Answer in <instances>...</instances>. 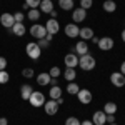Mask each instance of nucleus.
<instances>
[{
  "label": "nucleus",
  "instance_id": "obj_22",
  "mask_svg": "<svg viewBox=\"0 0 125 125\" xmlns=\"http://www.w3.org/2000/svg\"><path fill=\"white\" fill-rule=\"evenodd\" d=\"M58 7L62 10H73L75 9V2L73 0H58Z\"/></svg>",
  "mask_w": 125,
  "mask_h": 125
},
{
  "label": "nucleus",
  "instance_id": "obj_25",
  "mask_svg": "<svg viewBox=\"0 0 125 125\" xmlns=\"http://www.w3.org/2000/svg\"><path fill=\"white\" fill-rule=\"evenodd\" d=\"M104 112H105L107 115H115L117 104H114V102H107L105 105H104Z\"/></svg>",
  "mask_w": 125,
  "mask_h": 125
},
{
  "label": "nucleus",
  "instance_id": "obj_47",
  "mask_svg": "<svg viewBox=\"0 0 125 125\" xmlns=\"http://www.w3.org/2000/svg\"><path fill=\"white\" fill-rule=\"evenodd\" d=\"M110 125H117V124H115V122H114V124H110Z\"/></svg>",
  "mask_w": 125,
  "mask_h": 125
},
{
  "label": "nucleus",
  "instance_id": "obj_21",
  "mask_svg": "<svg viewBox=\"0 0 125 125\" xmlns=\"http://www.w3.org/2000/svg\"><path fill=\"white\" fill-rule=\"evenodd\" d=\"M48 97H50L52 100H58V98L62 97V88L58 85H52L50 90H48Z\"/></svg>",
  "mask_w": 125,
  "mask_h": 125
},
{
  "label": "nucleus",
  "instance_id": "obj_2",
  "mask_svg": "<svg viewBox=\"0 0 125 125\" xmlns=\"http://www.w3.org/2000/svg\"><path fill=\"white\" fill-rule=\"evenodd\" d=\"M25 52H27V57L32 58V60H37V58H40V55H42V48L39 47L37 42H29V43L25 45Z\"/></svg>",
  "mask_w": 125,
  "mask_h": 125
},
{
  "label": "nucleus",
  "instance_id": "obj_32",
  "mask_svg": "<svg viewBox=\"0 0 125 125\" xmlns=\"http://www.w3.org/2000/svg\"><path fill=\"white\" fill-rule=\"evenodd\" d=\"M92 5H94V0H80V9L88 10Z\"/></svg>",
  "mask_w": 125,
  "mask_h": 125
},
{
  "label": "nucleus",
  "instance_id": "obj_28",
  "mask_svg": "<svg viewBox=\"0 0 125 125\" xmlns=\"http://www.w3.org/2000/svg\"><path fill=\"white\" fill-rule=\"evenodd\" d=\"M9 80H10L9 72H7V70H0V83L5 85V83H9Z\"/></svg>",
  "mask_w": 125,
  "mask_h": 125
},
{
  "label": "nucleus",
  "instance_id": "obj_12",
  "mask_svg": "<svg viewBox=\"0 0 125 125\" xmlns=\"http://www.w3.org/2000/svg\"><path fill=\"white\" fill-rule=\"evenodd\" d=\"M110 82H112V85L122 88L125 87V75L120 72H114V73H110Z\"/></svg>",
  "mask_w": 125,
  "mask_h": 125
},
{
  "label": "nucleus",
  "instance_id": "obj_10",
  "mask_svg": "<svg viewBox=\"0 0 125 125\" xmlns=\"http://www.w3.org/2000/svg\"><path fill=\"white\" fill-rule=\"evenodd\" d=\"M63 63H65V67L68 68H75L78 67V55L75 52H72V53H67L65 57H63Z\"/></svg>",
  "mask_w": 125,
  "mask_h": 125
},
{
  "label": "nucleus",
  "instance_id": "obj_39",
  "mask_svg": "<svg viewBox=\"0 0 125 125\" xmlns=\"http://www.w3.org/2000/svg\"><path fill=\"white\" fill-rule=\"evenodd\" d=\"M0 125H9V120L5 117H0Z\"/></svg>",
  "mask_w": 125,
  "mask_h": 125
},
{
  "label": "nucleus",
  "instance_id": "obj_43",
  "mask_svg": "<svg viewBox=\"0 0 125 125\" xmlns=\"http://www.w3.org/2000/svg\"><path fill=\"white\" fill-rule=\"evenodd\" d=\"M45 39H47L48 42H52V40H53V35H52V33H47V37H45Z\"/></svg>",
  "mask_w": 125,
  "mask_h": 125
},
{
  "label": "nucleus",
  "instance_id": "obj_5",
  "mask_svg": "<svg viewBox=\"0 0 125 125\" xmlns=\"http://www.w3.org/2000/svg\"><path fill=\"white\" fill-rule=\"evenodd\" d=\"M77 98H78V102H80L82 105H88V104L92 102L94 95H92L90 90H87V88H80L78 94H77Z\"/></svg>",
  "mask_w": 125,
  "mask_h": 125
},
{
  "label": "nucleus",
  "instance_id": "obj_26",
  "mask_svg": "<svg viewBox=\"0 0 125 125\" xmlns=\"http://www.w3.org/2000/svg\"><path fill=\"white\" fill-rule=\"evenodd\" d=\"M40 13H42V12H40L39 9H30L29 12H27V19L32 20V22H37V20L40 19Z\"/></svg>",
  "mask_w": 125,
  "mask_h": 125
},
{
  "label": "nucleus",
  "instance_id": "obj_31",
  "mask_svg": "<svg viewBox=\"0 0 125 125\" xmlns=\"http://www.w3.org/2000/svg\"><path fill=\"white\" fill-rule=\"evenodd\" d=\"M13 19H15V23H23L25 13H23V12H17V13H13Z\"/></svg>",
  "mask_w": 125,
  "mask_h": 125
},
{
  "label": "nucleus",
  "instance_id": "obj_48",
  "mask_svg": "<svg viewBox=\"0 0 125 125\" xmlns=\"http://www.w3.org/2000/svg\"><path fill=\"white\" fill-rule=\"evenodd\" d=\"M73 2H75V0H73Z\"/></svg>",
  "mask_w": 125,
  "mask_h": 125
},
{
  "label": "nucleus",
  "instance_id": "obj_18",
  "mask_svg": "<svg viewBox=\"0 0 125 125\" xmlns=\"http://www.w3.org/2000/svg\"><path fill=\"white\" fill-rule=\"evenodd\" d=\"M35 78H37V83H39L40 87L50 85V80H52V77L48 75V72H42V73H39Z\"/></svg>",
  "mask_w": 125,
  "mask_h": 125
},
{
  "label": "nucleus",
  "instance_id": "obj_42",
  "mask_svg": "<svg viewBox=\"0 0 125 125\" xmlns=\"http://www.w3.org/2000/svg\"><path fill=\"white\" fill-rule=\"evenodd\" d=\"M50 85H58V78H52L50 80Z\"/></svg>",
  "mask_w": 125,
  "mask_h": 125
},
{
  "label": "nucleus",
  "instance_id": "obj_17",
  "mask_svg": "<svg viewBox=\"0 0 125 125\" xmlns=\"http://www.w3.org/2000/svg\"><path fill=\"white\" fill-rule=\"evenodd\" d=\"M32 92H33L32 85H29V83H23V85L20 87V97H22V100L29 102V98H30V95H32Z\"/></svg>",
  "mask_w": 125,
  "mask_h": 125
},
{
  "label": "nucleus",
  "instance_id": "obj_46",
  "mask_svg": "<svg viewBox=\"0 0 125 125\" xmlns=\"http://www.w3.org/2000/svg\"><path fill=\"white\" fill-rule=\"evenodd\" d=\"M122 40H124V43H125V29L122 30Z\"/></svg>",
  "mask_w": 125,
  "mask_h": 125
},
{
  "label": "nucleus",
  "instance_id": "obj_23",
  "mask_svg": "<svg viewBox=\"0 0 125 125\" xmlns=\"http://www.w3.org/2000/svg\"><path fill=\"white\" fill-rule=\"evenodd\" d=\"M63 78H65V80H68V82H73V80L77 78V72H75V68H68V67H65Z\"/></svg>",
  "mask_w": 125,
  "mask_h": 125
},
{
  "label": "nucleus",
  "instance_id": "obj_40",
  "mask_svg": "<svg viewBox=\"0 0 125 125\" xmlns=\"http://www.w3.org/2000/svg\"><path fill=\"white\" fill-rule=\"evenodd\" d=\"M120 73H124V75H125V60L120 63Z\"/></svg>",
  "mask_w": 125,
  "mask_h": 125
},
{
  "label": "nucleus",
  "instance_id": "obj_29",
  "mask_svg": "<svg viewBox=\"0 0 125 125\" xmlns=\"http://www.w3.org/2000/svg\"><path fill=\"white\" fill-rule=\"evenodd\" d=\"M22 75H23L25 78H33V77H35V72H33V68L27 67V68L22 70Z\"/></svg>",
  "mask_w": 125,
  "mask_h": 125
},
{
  "label": "nucleus",
  "instance_id": "obj_4",
  "mask_svg": "<svg viewBox=\"0 0 125 125\" xmlns=\"http://www.w3.org/2000/svg\"><path fill=\"white\" fill-rule=\"evenodd\" d=\"M29 32L35 40H40V39H45V37H47V29H45V25H40V23H33V25L30 27Z\"/></svg>",
  "mask_w": 125,
  "mask_h": 125
},
{
  "label": "nucleus",
  "instance_id": "obj_45",
  "mask_svg": "<svg viewBox=\"0 0 125 125\" xmlns=\"http://www.w3.org/2000/svg\"><path fill=\"white\" fill-rule=\"evenodd\" d=\"M92 42H94V43H98V39H97L95 35H94V37H92Z\"/></svg>",
  "mask_w": 125,
  "mask_h": 125
},
{
  "label": "nucleus",
  "instance_id": "obj_34",
  "mask_svg": "<svg viewBox=\"0 0 125 125\" xmlns=\"http://www.w3.org/2000/svg\"><path fill=\"white\" fill-rule=\"evenodd\" d=\"M65 125H80V120H78L77 117H68L67 120H65Z\"/></svg>",
  "mask_w": 125,
  "mask_h": 125
},
{
  "label": "nucleus",
  "instance_id": "obj_6",
  "mask_svg": "<svg viewBox=\"0 0 125 125\" xmlns=\"http://www.w3.org/2000/svg\"><path fill=\"white\" fill-rule=\"evenodd\" d=\"M98 48L102 50V52H108V50H112L114 45H115V42L112 37H102V39H98Z\"/></svg>",
  "mask_w": 125,
  "mask_h": 125
},
{
  "label": "nucleus",
  "instance_id": "obj_11",
  "mask_svg": "<svg viewBox=\"0 0 125 125\" xmlns=\"http://www.w3.org/2000/svg\"><path fill=\"white\" fill-rule=\"evenodd\" d=\"M45 29H47V33L57 35L58 32H60V23H58L57 19H48L47 23H45Z\"/></svg>",
  "mask_w": 125,
  "mask_h": 125
},
{
  "label": "nucleus",
  "instance_id": "obj_33",
  "mask_svg": "<svg viewBox=\"0 0 125 125\" xmlns=\"http://www.w3.org/2000/svg\"><path fill=\"white\" fill-rule=\"evenodd\" d=\"M42 0H25V3L29 5V9H39Z\"/></svg>",
  "mask_w": 125,
  "mask_h": 125
},
{
  "label": "nucleus",
  "instance_id": "obj_7",
  "mask_svg": "<svg viewBox=\"0 0 125 125\" xmlns=\"http://www.w3.org/2000/svg\"><path fill=\"white\" fill-rule=\"evenodd\" d=\"M63 32H65V37H68V39H77L80 33V27L77 23H67Z\"/></svg>",
  "mask_w": 125,
  "mask_h": 125
},
{
  "label": "nucleus",
  "instance_id": "obj_38",
  "mask_svg": "<svg viewBox=\"0 0 125 125\" xmlns=\"http://www.w3.org/2000/svg\"><path fill=\"white\" fill-rule=\"evenodd\" d=\"M48 15H50V19H57V15H58V12L55 9L52 10V12H50V13H48Z\"/></svg>",
  "mask_w": 125,
  "mask_h": 125
},
{
  "label": "nucleus",
  "instance_id": "obj_14",
  "mask_svg": "<svg viewBox=\"0 0 125 125\" xmlns=\"http://www.w3.org/2000/svg\"><path fill=\"white\" fill-rule=\"evenodd\" d=\"M92 122H94V125H105L107 124V114L104 112V110H97V112H94Z\"/></svg>",
  "mask_w": 125,
  "mask_h": 125
},
{
  "label": "nucleus",
  "instance_id": "obj_3",
  "mask_svg": "<svg viewBox=\"0 0 125 125\" xmlns=\"http://www.w3.org/2000/svg\"><path fill=\"white\" fill-rule=\"evenodd\" d=\"M45 95L42 94V92H39V90H33L32 92V95H30V98H29V104L32 107H35V108H39V107H43L45 105Z\"/></svg>",
  "mask_w": 125,
  "mask_h": 125
},
{
  "label": "nucleus",
  "instance_id": "obj_36",
  "mask_svg": "<svg viewBox=\"0 0 125 125\" xmlns=\"http://www.w3.org/2000/svg\"><path fill=\"white\" fill-rule=\"evenodd\" d=\"M9 65V62H7V58L5 57H0V70H5Z\"/></svg>",
  "mask_w": 125,
  "mask_h": 125
},
{
  "label": "nucleus",
  "instance_id": "obj_13",
  "mask_svg": "<svg viewBox=\"0 0 125 125\" xmlns=\"http://www.w3.org/2000/svg\"><path fill=\"white\" fill-rule=\"evenodd\" d=\"M85 19H87V10L80 9V7L72 10V20H73V23H82Z\"/></svg>",
  "mask_w": 125,
  "mask_h": 125
},
{
  "label": "nucleus",
  "instance_id": "obj_9",
  "mask_svg": "<svg viewBox=\"0 0 125 125\" xmlns=\"http://www.w3.org/2000/svg\"><path fill=\"white\" fill-rule=\"evenodd\" d=\"M58 107H60V105L57 104V100H52V98H50V100H47V102H45L43 110H45V114H47V115L53 117L58 112Z\"/></svg>",
  "mask_w": 125,
  "mask_h": 125
},
{
  "label": "nucleus",
  "instance_id": "obj_24",
  "mask_svg": "<svg viewBox=\"0 0 125 125\" xmlns=\"http://www.w3.org/2000/svg\"><path fill=\"white\" fill-rule=\"evenodd\" d=\"M102 7H104V10H105L107 13H114V12L117 10V3L114 2V0H105Z\"/></svg>",
  "mask_w": 125,
  "mask_h": 125
},
{
  "label": "nucleus",
  "instance_id": "obj_19",
  "mask_svg": "<svg viewBox=\"0 0 125 125\" xmlns=\"http://www.w3.org/2000/svg\"><path fill=\"white\" fill-rule=\"evenodd\" d=\"M78 37H80V40H85V42L87 40H92V37H94V30L90 29V27H82Z\"/></svg>",
  "mask_w": 125,
  "mask_h": 125
},
{
  "label": "nucleus",
  "instance_id": "obj_15",
  "mask_svg": "<svg viewBox=\"0 0 125 125\" xmlns=\"http://www.w3.org/2000/svg\"><path fill=\"white\" fill-rule=\"evenodd\" d=\"M9 32L12 33V35H15V37H22V35H25L27 29H25L23 23H13V27L9 29Z\"/></svg>",
  "mask_w": 125,
  "mask_h": 125
},
{
  "label": "nucleus",
  "instance_id": "obj_16",
  "mask_svg": "<svg viewBox=\"0 0 125 125\" xmlns=\"http://www.w3.org/2000/svg\"><path fill=\"white\" fill-rule=\"evenodd\" d=\"M73 50H75V53H77V55L82 57V55L88 53V45H87L85 40H78L77 43H75V48H73Z\"/></svg>",
  "mask_w": 125,
  "mask_h": 125
},
{
  "label": "nucleus",
  "instance_id": "obj_35",
  "mask_svg": "<svg viewBox=\"0 0 125 125\" xmlns=\"http://www.w3.org/2000/svg\"><path fill=\"white\" fill-rule=\"evenodd\" d=\"M37 43H39V47L43 50V48H47L48 45H50V42H48L47 39H40V40H37Z\"/></svg>",
  "mask_w": 125,
  "mask_h": 125
},
{
  "label": "nucleus",
  "instance_id": "obj_30",
  "mask_svg": "<svg viewBox=\"0 0 125 125\" xmlns=\"http://www.w3.org/2000/svg\"><path fill=\"white\" fill-rule=\"evenodd\" d=\"M60 73H62L60 67H52L50 70H48V75H50L52 78H57V77H60Z\"/></svg>",
  "mask_w": 125,
  "mask_h": 125
},
{
  "label": "nucleus",
  "instance_id": "obj_8",
  "mask_svg": "<svg viewBox=\"0 0 125 125\" xmlns=\"http://www.w3.org/2000/svg\"><path fill=\"white\" fill-rule=\"evenodd\" d=\"M0 23H2V27H5V29H12V27H13V23H15L13 13L3 12V13L0 15Z\"/></svg>",
  "mask_w": 125,
  "mask_h": 125
},
{
  "label": "nucleus",
  "instance_id": "obj_27",
  "mask_svg": "<svg viewBox=\"0 0 125 125\" xmlns=\"http://www.w3.org/2000/svg\"><path fill=\"white\" fill-rule=\"evenodd\" d=\"M78 90H80V87H78V83H75V82H70L67 85V94L68 95H77Z\"/></svg>",
  "mask_w": 125,
  "mask_h": 125
},
{
  "label": "nucleus",
  "instance_id": "obj_41",
  "mask_svg": "<svg viewBox=\"0 0 125 125\" xmlns=\"http://www.w3.org/2000/svg\"><path fill=\"white\" fill-rule=\"evenodd\" d=\"M80 125H94L92 120H83V122H80Z\"/></svg>",
  "mask_w": 125,
  "mask_h": 125
},
{
  "label": "nucleus",
  "instance_id": "obj_44",
  "mask_svg": "<svg viewBox=\"0 0 125 125\" xmlns=\"http://www.w3.org/2000/svg\"><path fill=\"white\" fill-rule=\"evenodd\" d=\"M22 9H23V10H27V12H29V5H27V3H25V2H23V5H22Z\"/></svg>",
  "mask_w": 125,
  "mask_h": 125
},
{
  "label": "nucleus",
  "instance_id": "obj_37",
  "mask_svg": "<svg viewBox=\"0 0 125 125\" xmlns=\"http://www.w3.org/2000/svg\"><path fill=\"white\" fill-rule=\"evenodd\" d=\"M115 122V115H107V124H114Z\"/></svg>",
  "mask_w": 125,
  "mask_h": 125
},
{
  "label": "nucleus",
  "instance_id": "obj_20",
  "mask_svg": "<svg viewBox=\"0 0 125 125\" xmlns=\"http://www.w3.org/2000/svg\"><path fill=\"white\" fill-rule=\"evenodd\" d=\"M39 9H40L42 13H50V12L53 10V2H52V0H42Z\"/></svg>",
  "mask_w": 125,
  "mask_h": 125
},
{
  "label": "nucleus",
  "instance_id": "obj_1",
  "mask_svg": "<svg viewBox=\"0 0 125 125\" xmlns=\"http://www.w3.org/2000/svg\"><path fill=\"white\" fill-rule=\"evenodd\" d=\"M95 65H97L95 57H94V55H90V53H85V55H82V57L78 58V67L82 68V70H85V72L94 70Z\"/></svg>",
  "mask_w": 125,
  "mask_h": 125
}]
</instances>
